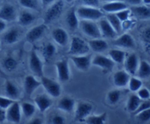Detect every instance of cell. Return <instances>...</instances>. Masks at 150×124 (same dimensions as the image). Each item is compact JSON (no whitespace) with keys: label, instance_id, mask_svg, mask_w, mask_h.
<instances>
[{"label":"cell","instance_id":"24","mask_svg":"<svg viewBox=\"0 0 150 124\" xmlns=\"http://www.w3.org/2000/svg\"><path fill=\"white\" fill-rule=\"evenodd\" d=\"M21 30L18 27H11L6 30L2 35V41L7 45H13L18 41Z\"/></svg>","mask_w":150,"mask_h":124},{"label":"cell","instance_id":"56","mask_svg":"<svg viewBox=\"0 0 150 124\" xmlns=\"http://www.w3.org/2000/svg\"><path fill=\"white\" fill-rule=\"evenodd\" d=\"M63 1L65 2V4H72L76 1V0H63Z\"/></svg>","mask_w":150,"mask_h":124},{"label":"cell","instance_id":"7","mask_svg":"<svg viewBox=\"0 0 150 124\" xmlns=\"http://www.w3.org/2000/svg\"><path fill=\"white\" fill-rule=\"evenodd\" d=\"M36 13L38 12L22 8L20 11H18L17 20H16L19 26L26 27L29 25L33 24L38 19Z\"/></svg>","mask_w":150,"mask_h":124},{"label":"cell","instance_id":"1","mask_svg":"<svg viewBox=\"0 0 150 124\" xmlns=\"http://www.w3.org/2000/svg\"><path fill=\"white\" fill-rule=\"evenodd\" d=\"M65 4L63 0H57L49 7L45 8L43 15V23L48 25L58 20L64 13Z\"/></svg>","mask_w":150,"mask_h":124},{"label":"cell","instance_id":"19","mask_svg":"<svg viewBox=\"0 0 150 124\" xmlns=\"http://www.w3.org/2000/svg\"><path fill=\"white\" fill-rule=\"evenodd\" d=\"M131 16L139 20H149L150 19V6L141 4V5L130 7Z\"/></svg>","mask_w":150,"mask_h":124},{"label":"cell","instance_id":"53","mask_svg":"<svg viewBox=\"0 0 150 124\" xmlns=\"http://www.w3.org/2000/svg\"><path fill=\"white\" fill-rule=\"evenodd\" d=\"M144 38L148 41H150V29H146L144 32Z\"/></svg>","mask_w":150,"mask_h":124},{"label":"cell","instance_id":"52","mask_svg":"<svg viewBox=\"0 0 150 124\" xmlns=\"http://www.w3.org/2000/svg\"><path fill=\"white\" fill-rule=\"evenodd\" d=\"M7 28V22L2 20H0V33H2L6 30Z\"/></svg>","mask_w":150,"mask_h":124},{"label":"cell","instance_id":"13","mask_svg":"<svg viewBox=\"0 0 150 124\" xmlns=\"http://www.w3.org/2000/svg\"><path fill=\"white\" fill-rule=\"evenodd\" d=\"M70 60L73 61V64L79 71H87L92 66V56L89 54L84 55L71 56Z\"/></svg>","mask_w":150,"mask_h":124},{"label":"cell","instance_id":"11","mask_svg":"<svg viewBox=\"0 0 150 124\" xmlns=\"http://www.w3.org/2000/svg\"><path fill=\"white\" fill-rule=\"evenodd\" d=\"M57 76L61 82H67L70 79V71L67 59H63L55 63Z\"/></svg>","mask_w":150,"mask_h":124},{"label":"cell","instance_id":"5","mask_svg":"<svg viewBox=\"0 0 150 124\" xmlns=\"http://www.w3.org/2000/svg\"><path fill=\"white\" fill-rule=\"evenodd\" d=\"M41 85L46 91L47 94L52 98H58L61 95L62 88L59 82L42 76L40 77Z\"/></svg>","mask_w":150,"mask_h":124},{"label":"cell","instance_id":"9","mask_svg":"<svg viewBox=\"0 0 150 124\" xmlns=\"http://www.w3.org/2000/svg\"><path fill=\"white\" fill-rule=\"evenodd\" d=\"M21 104L18 101H15L6 110V120L11 123L18 124L21 120Z\"/></svg>","mask_w":150,"mask_h":124},{"label":"cell","instance_id":"44","mask_svg":"<svg viewBox=\"0 0 150 124\" xmlns=\"http://www.w3.org/2000/svg\"><path fill=\"white\" fill-rule=\"evenodd\" d=\"M136 95L139 97L142 101H146L150 99V93L148 88H141L139 91L136 92Z\"/></svg>","mask_w":150,"mask_h":124},{"label":"cell","instance_id":"21","mask_svg":"<svg viewBox=\"0 0 150 124\" xmlns=\"http://www.w3.org/2000/svg\"><path fill=\"white\" fill-rule=\"evenodd\" d=\"M51 36L55 43L61 46H65L69 41V35L62 27H56L51 32Z\"/></svg>","mask_w":150,"mask_h":124},{"label":"cell","instance_id":"4","mask_svg":"<svg viewBox=\"0 0 150 124\" xmlns=\"http://www.w3.org/2000/svg\"><path fill=\"white\" fill-rule=\"evenodd\" d=\"M79 28L86 36L89 37L91 39L101 38L100 31L98 21L80 20Z\"/></svg>","mask_w":150,"mask_h":124},{"label":"cell","instance_id":"6","mask_svg":"<svg viewBox=\"0 0 150 124\" xmlns=\"http://www.w3.org/2000/svg\"><path fill=\"white\" fill-rule=\"evenodd\" d=\"M93 110V106L86 101H81L76 104L75 107V120L77 122H83L85 119L89 117Z\"/></svg>","mask_w":150,"mask_h":124},{"label":"cell","instance_id":"38","mask_svg":"<svg viewBox=\"0 0 150 124\" xmlns=\"http://www.w3.org/2000/svg\"><path fill=\"white\" fill-rule=\"evenodd\" d=\"M127 86L131 92L136 93L141 88H142L143 82H142V79L138 78L137 76H132L130 78Z\"/></svg>","mask_w":150,"mask_h":124},{"label":"cell","instance_id":"55","mask_svg":"<svg viewBox=\"0 0 150 124\" xmlns=\"http://www.w3.org/2000/svg\"><path fill=\"white\" fill-rule=\"evenodd\" d=\"M142 4L145 5L150 6V0H142Z\"/></svg>","mask_w":150,"mask_h":124},{"label":"cell","instance_id":"49","mask_svg":"<svg viewBox=\"0 0 150 124\" xmlns=\"http://www.w3.org/2000/svg\"><path fill=\"white\" fill-rule=\"evenodd\" d=\"M57 0H40L41 4V7L42 9L45 10V8H47L48 7H49L51 4H52L53 3L55 2Z\"/></svg>","mask_w":150,"mask_h":124},{"label":"cell","instance_id":"15","mask_svg":"<svg viewBox=\"0 0 150 124\" xmlns=\"http://www.w3.org/2000/svg\"><path fill=\"white\" fill-rule=\"evenodd\" d=\"M92 65L100 68L103 71L108 72L112 71L115 66V63L111 60L110 57L98 54L92 58Z\"/></svg>","mask_w":150,"mask_h":124},{"label":"cell","instance_id":"26","mask_svg":"<svg viewBox=\"0 0 150 124\" xmlns=\"http://www.w3.org/2000/svg\"><path fill=\"white\" fill-rule=\"evenodd\" d=\"M130 78V75L127 71L125 70L118 71L113 76V81L117 88H123L127 86Z\"/></svg>","mask_w":150,"mask_h":124},{"label":"cell","instance_id":"29","mask_svg":"<svg viewBox=\"0 0 150 124\" xmlns=\"http://www.w3.org/2000/svg\"><path fill=\"white\" fill-rule=\"evenodd\" d=\"M136 75L138 78L142 79H146L150 77V64L146 60H142L139 62V68Z\"/></svg>","mask_w":150,"mask_h":124},{"label":"cell","instance_id":"54","mask_svg":"<svg viewBox=\"0 0 150 124\" xmlns=\"http://www.w3.org/2000/svg\"><path fill=\"white\" fill-rule=\"evenodd\" d=\"M124 0H100L101 4H103V3H107V2H112V1H122Z\"/></svg>","mask_w":150,"mask_h":124},{"label":"cell","instance_id":"48","mask_svg":"<svg viewBox=\"0 0 150 124\" xmlns=\"http://www.w3.org/2000/svg\"><path fill=\"white\" fill-rule=\"evenodd\" d=\"M124 1L128 5L129 7L142 4V0H124Z\"/></svg>","mask_w":150,"mask_h":124},{"label":"cell","instance_id":"36","mask_svg":"<svg viewBox=\"0 0 150 124\" xmlns=\"http://www.w3.org/2000/svg\"><path fill=\"white\" fill-rule=\"evenodd\" d=\"M56 52H57L56 46L54 44L51 43H48L45 44L44 46L42 47V54L44 59L46 61H48L51 59H52L54 56L55 55Z\"/></svg>","mask_w":150,"mask_h":124},{"label":"cell","instance_id":"31","mask_svg":"<svg viewBox=\"0 0 150 124\" xmlns=\"http://www.w3.org/2000/svg\"><path fill=\"white\" fill-rule=\"evenodd\" d=\"M108 56L115 64H123L126 58V53L122 49L113 48L108 51Z\"/></svg>","mask_w":150,"mask_h":124},{"label":"cell","instance_id":"2","mask_svg":"<svg viewBox=\"0 0 150 124\" xmlns=\"http://www.w3.org/2000/svg\"><path fill=\"white\" fill-rule=\"evenodd\" d=\"M76 13L79 20H87L98 21L105 16L100 7H92L87 6H77L76 7Z\"/></svg>","mask_w":150,"mask_h":124},{"label":"cell","instance_id":"51","mask_svg":"<svg viewBox=\"0 0 150 124\" xmlns=\"http://www.w3.org/2000/svg\"><path fill=\"white\" fill-rule=\"evenodd\" d=\"M6 120V110L0 108V123H4Z\"/></svg>","mask_w":150,"mask_h":124},{"label":"cell","instance_id":"37","mask_svg":"<svg viewBox=\"0 0 150 124\" xmlns=\"http://www.w3.org/2000/svg\"><path fill=\"white\" fill-rule=\"evenodd\" d=\"M122 97V91L118 89L111 90L107 94V101L111 105H115L120 101Z\"/></svg>","mask_w":150,"mask_h":124},{"label":"cell","instance_id":"17","mask_svg":"<svg viewBox=\"0 0 150 124\" xmlns=\"http://www.w3.org/2000/svg\"><path fill=\"white\" fill-rule=\"evenodd\" d=\"M114 39L115 40L113 41V44L119 48L132 49L136 47V42H135L134 38L129 33H124Z\"/></svg>","mask_w":150,"mask_h":124},{"label":"cell","instance_id":"43","mask_svg":"<svg viewBox=\"0 0 150 124\" xmlns=\"http://www.w3.org/2000/svg\"><path fill=\"white\" fill-rule=\"evenodd\" d=\"M115 15L122 22L127 20V19H129L131 17V11L130 10V7H128V8L124 9V10H122L120 11L117 12V13H115Z\"/></svg>","mask_w":150,"mask_h":124},{"label":"cell","instance_id":"27","mask_svg":"<svg viewBox=\"0 0 150 124\" xmlns=\"http://www.w3.org/2000/svg\"><path fill=\"white\" fill-rule=\"evenodd\" d=\"M57 106V108L61 111L67 113H71L75 110L76 101L71 97L64 96L59 100Z\"/></svg>","mask_w":150,"mask_h":124},{"label":"cell","instance_id":"8","mask_svg":"<svg viewBox=\"0 0 150 124\" xmlns=\"http://www.w3.org/2000/svg\"><path fill=\"white\" fill-rule=\"evenodd\" d=\"M18 11L11 3H4L0 7V20L13 22L17 20Z\"/></svg>","mask_w":150,"mask_h":124},{"label":"cell","instance_id":"34","mask_svg":"<svg viewBox=\"0 0 150 124\" xmlns=\"http://www.w3.org/2000/svg\"><path fill=\"white\" fill-rule=\"evenodd\" d=\"M142 100L139 98L136 94H132L129 96L128 100L126 104V109L127 111L130 113H134L138 109L139 106L140 105Z\"/></svg>","mask_w":150,"mask_h":124},{"label":"cell","instance_id":"40","mask_svg":"<svg viewBox=\"0 0 150 124\" xmlns=\"http://www.w3.org/2000/svg\"><path fill=\"white\" fill-rule=\"evenodd\" d=\"M78 6H87L92 7H100V0H76Z\"/></svg>","mask_w":150,"mask_h":124},{"label":"cell","instance_id":"33","mask_svg":"<svg viewBox=\"0 0 150 124\" xmlns=\"http://www.w3.org/2000/svg\"><path fill=\"white\" fill-rule=\"evenodd\" d=\"M106 113H101L100 115H90L86 118L83 123L86 124H105L107 120Z\"/></svg>","mask_w":150,"mask_h":124},{"label":"cell","instance_id":"32","mask_svg":"<svg viewBox=\"0 0 150 124\" xmlns=\"http://www.w3.org/2000/svg\"><path fill=\"white\" fill-rule=\"evenodd\" d=\"M105 17L106 18L107 20L108 21V22H109L110 24L111 25V26L114 28V29L116 31L117 35L121 34V32H122V21L117 18V16H116L115 13H108V14L105 15Z\"/></svg>","mask_w":150,"mask_h":124},{"label":"cell","instance_id":"41","mask_svg":"<svg viewBox=\"0 0 150 124\" xmlns=\"http://www.w3.org/2000/svg\"><path fill=\"white\" fill-rule=\"evenodd\" d=\"M141 123H147L150 120V108L135 115Z\"/></svg>","mask_w":150,"mask_h":124},{"label":"cell","instance_id":"3","mask_svg":"<svg viewBox=\"0 0 150 124\" xmlns=\"http://www.w3.org/2000/svg\"><path fill=\"white\" fill-rule=\"evenodd\" d=\"M89 44L83 38L79 36H73L71 38L68 51L69 54L71 56L84 55L89 53Z\"/></svg>","mask_w":150,"mask_h":124},{"label":"cell","instance_id":"12","mask_svg":"<svg viewBox=\"0 0 150 124\" xmlns=\"http://www.w3.org/2000/svg\"><path fill=\"white\" fill-rule=\"evenodd\" d=\"M29 66L31 71L34 74L39 77L43 76V63L35 50L32 51L29 56Z\"/></svg>","mask_w":150,"mask_h":124},{"label":"cell","instance_id":"22","mask_svg":"<svg viewBox=\"0 0 150 124\" xmlns=\"http://www.w3.org/2000/svg\"><path fill=\"white\" fill-rule=\"evenodd\" d=\"M128 5L125 1H112L101 4L100 9L105 14L108 13H116L124 9L128 8Z\"/></svg>","mask_w":150,"mask_h":124},{"label":"cell","instance_id":"14","mask_svg":"<svg viewBox=\"0 0 150 124\" xmlns=\"http://www.w3.org/2000/svg\"><path fill=\"white\" fill-rule=\"evenodd\" d=\"M100 31L101 38H107V39H114L117 37V33L114 30V28L111 26L106 18L104 16L102 19H100L98 21Z\"/></svg>","mask_w":150,"mask_h":124},{"label":"cell","instance_id":"28","mask_svg":"<svg viewBox=\"0 0 150 124\" xmlns=\"http://www.w3.org/2000/svg\"><path fill=\"white\" fill-rule=\"evenodd\" d=\"M89 48L92 51L95 53H103L106 51L108 48V43L106 41L103 40L101 38H96V39H92L88 42Z\"/></svg>","mask_w":150,"mask_h":124},{"label":"cell","instance_id":"35","mask_svg":"<svg viewBox=\"0 0 150 124\" xmlns=\"http://www.w3.org/2000/svg\"><path fill=\"white\" fill-rule=\"evenodd\" d=\"M21 113L26 118H32L36 111V107L29 102H23L21 104Z\"/></svg>","mask_w":150,"mask_h":124},{"label":"cell","instance_id":"45","mask_svg":"<svg viewBox=\"0 0 150 124\" xmlns=\"http://www.w3.org/2000/svg\"><path fill=\"white\" fill-rule=\"evenodd\" d=\"M14 101H15L7 98V97L0 95V108L7 110Z\"/></svg>","mask_w":150,"mask_h":124},{"label":"cell","instance_id":"46","mask_svg":"<svg viewBox=\"0 0 150 124\" xmlns=\"http://www.w3.org/2000/svg\"><path fill=\"white\" fill-rule=\"evenodd\" d=\"M149 108H150V99L146 100V101H142L140 105L139 106V107H138V109L136 110V111L133 114H134L135 115L138 114V113H141V112L144 111V110H146Z\"/></svg>","mask_w":150,"mask_h":124},{"label":"cell","instance_id":"57","mask_svg":"<svg viewBox=\"0 0 150 124\" xmlns=\"http://www.w3.org/2000/svg\"><path fill=\"white\" fill-rule=\"evenodd\" d=\"M148 89H149V93H150V85H149V88H148Z\"/></svg>","mask_w":150,"mask_h":124},{"label":"cell","instance_id":"20","mask_svg":"<svg viewBox=\"0 0 150 124\" xmlns=\"http://www.w3.org/2000/svg\"><path fill=\"white\" fill-rule=\"evenodd\" d=\"M35 105L40 113H43L51 107L53 101L51 97L48 94H40L38 95L34 98Z\"/></svg>","mask_w":150,"mask_h":124},{"label":"cell","instance_id":"42","mask_svg":"<svg viewBox=\"0 0 150 124\" xmlns=\"http://www.w3.org/2000/svg\"><path fill=\"white\" fill-rule=\"evenodd\" d=\"M49 124H66L67 121H66L65 118L63 115L60 114H54L50 117L49 121H48Z\"/></svg>","mask_w":150,"mask_h":124},{"label":"cell","instance_id":"23","mask_svg":"<svg viewBox=\"0 0 150 124\" xmlns=\"http://www.w3.org/2000/svg\"><path fill=\"white\" fill-rule=\"evenodd\" d=\"M40 85V81L38 80L32 75H28L25 77L24 81H23V89H24L25 93L28 96H31Z\"/></svg>","mask_w":150,"mask_h":124},{"label":"cell","instance_id":"25","mask_svg":"<svg viewBox=\"0 0 150 124\" xmlns=\"http://www.w3.org/2000/svg\"><path fill=\"white\" fill-rule=\"evenodd\" d=\"M4 93L5 96L13 101H18L20 98L21 91L18 87L12 81L7 80L4 84Z\"/></svg>","mask_w":150,"mask_h":124},{"label":"cell","instance_id":"47","mask_svg":"<svg viewBox=\"0 0 150 124\" xmlns=\"http://www.w3.org/2000/svg\"><path fill=\"white\" fill-rule=\"evenodd\" d=\"M134 21H135L132 19H129L125 21L122 22V28L123 30H128V29H131L133 26H134Z\"/></svg>","mask_w":150,"mask_h":124},{"label":"cell","instance_id":"30","mask_svg":"<svg viewBox=\"0 0 150 124\" xmlns=\"http://www.w3.org/2000/svg\"><path fill=\"white\" fill-rule=\"evenodd\" d=\"M19 6L23 9L40 12L42 9L40 0H18Z\"/></svg>","mask_w":150,"mask_h":124},{"label":"cell","instance_id":"18","mask_svg":"<svg viewBox=\"0 0 150 124\" xmlns=\"http://www.w3.org/2000/svg\"><path fill=\"white\" fill-rule=\"evenodd\" d=\"M139 59L136 53H132L126 56L124 62L125 71H127L130 75H136L139 65Z\"/></svg>","mask_w":150,"mask_h":124},{"label":"cell","instance_id":"10","mask_svg":"<svg viewBox=\"0 0 150 124\" xmlns=\"http://www.w3.org/2000/svg\"><path fill=\"white\" fill-rule=\"evenodd\" d=\"M48 29V25L42 23L32 26L26 34V39L29 43H35L40 39Z\"/></svg>","mask_w":150,"mask_h":124},{"label":"cell","instance_id":"50","mask_svg":"<svg viewBox=\"0 0 150 124\" xmlns=\"http://www.w3.org/2000/svg\"><path fill=\"white\" fill-rule=\"evenodd\" d=\"M26 124H43L42 120L40 118H32Z\"/></svg>","mask_w":150,"mask_h":124},{"label":"cell","instance_id":"39","mask_svg":"<svg viewBox=\"0 0 150 124\" xmlns=\"http://www.w3.org/2000/svg\"><path fill=\"white\" fill-rule=\"evenodd\" d=\"M17 61L12 57H7L3 60L2 66L7 71H13L17 67Z\"/></svg>","mask_w":150,"mask_h":124},{"label":"cell","instance_id":"16","mask_svg":"<svg viewBox=\"0 0 150 124\" xmlns=\"http://www.w3.org/2000/svg\"><path fill=\"white\" fill-rule=\"evenodd\" d=\"M79 17L76 13V7H71L66 11L64 15V22L70 30L76 31L79 27Z\"/></svg>","mask_w":150,"mask_h":124}]
</instances>
